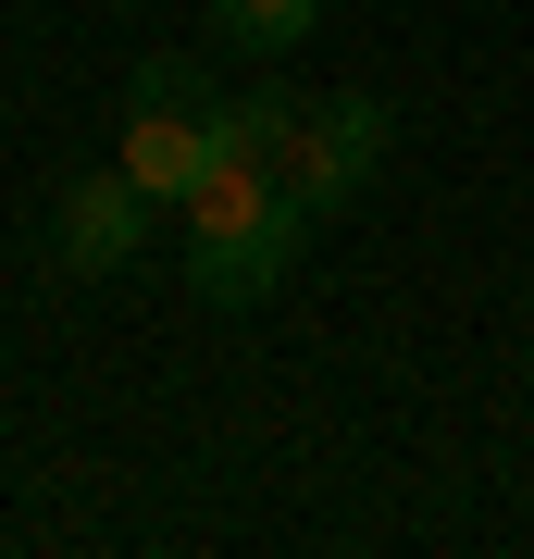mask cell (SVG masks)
I'll use <instances>...</instances> for the list:
<instances>
[{"mask_svg":"<svg viewBox=\"0 0 534 559\" xmlns=\"http://www.w3.org/2000/svg\"><path fill=\"white\" fill-rule=\"evenodd\" d=\"M212 112H187V100H124V175L150 187V200H199V175H212Z\"/></svg>","mask_w":534,"mask_h":559,"instance_id":"4","label":"cell"},{"mask_svg":"<svg viewBox=\"0 0 534 559\" xmlns=\"http://www.w3.org/2000/svg\"><path fill=\"white\" fill-rule=\"evenodd\" d=\"M298 87H237V100H212V150L224 162H286L298 150Z\"/></svg>","mask_w":534,"mask_h":559,"instance_id":"5","label":"cell"},{"mask_svg":"<svg viewBox=\"0 0 534 559\" xmlns=\"http://www.w3.org/2000/svg\"><path fill=\"white\" fill-rule=\"evenodd\" d=\"M298 237H311V212L286 200L274 162H212L199 200H187V286H199L212 311H249V299L286 286Z\"/></svg>","mask_w":534,"mask_h":559,"instance_id":"1","label":"cell"},{"mask_svg":"<svg viewBox=\"0 0 534 559\" xmlns=\"http://www.w3.org/2000/svg\"><path fill=\"white\" fill-rule=\"evenodd\" d=\"M373 162H385V100L373 87H336V100L298 112V150L274 162V175H286V200L323 224V212H348L360 187H373Z\"/></svg>","mask_w":534,"mask_h":559,"instance_id":"2","label":"cell"},{"mask_svg":"<svg viewBox=\"0 0 534 559\" xmlns=\"http://www.w3.org/2000/svg\"><path fill=\"white\" fill-rule=\"evenodd\" d=\"M311 25H323V0H212V38L237 50V62H286V50H311Z\"/></svg>","mask_w":534,"mask_h":559,"instance_id":"6","label":"cell"},{"mask_svg":"<svg viewBox=\"0 0 534 559\" xmlns=\"http://www.w3.org/2000/svg\"><path fill=\"white\" fill-rule=\"evenodd\" d=\"M124 100H187V112H212L224 75H212V62H187V50H162V62H138V75H124Z\"/></svg>","mask_w":534,"mask_h":559,"instance_id":"7","label":"cell"},{"mask_svg":"<svg viewBox=\"0 0 534 559\" xmlns=\"http://www.w3.org/2000/svg\"><path fill=\"white\" fill-rule=\"evenodd\" d=\"M138 237H150V187L124 175H62V200H50V261L75 286H99V274H124V261H138Z\"/></svg>","mask_w":534,"mask_h":559,"instance_id":"3","label":"cell"}]
</instances>
